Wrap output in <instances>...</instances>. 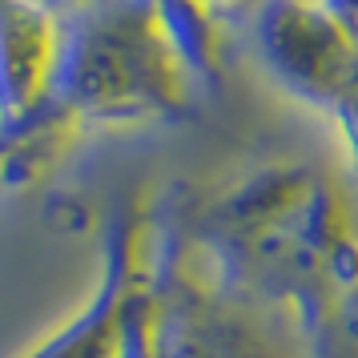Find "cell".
I'll return each instance as SVG.
<instances>
[{
    "mask_svg": "<svg viewBox=\"0 0 358 358\" xmlns=\"http://www.w3.org/2000/svg\"><path fill=\"white\" fill-rule=\"evenodd\" d=\"M306 358H358V306L314 326L306 334Z\"/></svg>",
    "mask_w": 358,
    "mask_h": 358,
    "instance_id": "cell-8",
    "label": "cell"
},
{
    "mask_svg": "<svg viewBox=\"0 0 358 358\" xmlns=\"http://www.w3.org/2000/svg\"><path fill=\"white\" fill-rule=\"evenodd\" d=\"M189 73L157 0H81L61 17L45 113L81 125H145L189 113Z\"/></svg>",
    "mask_w": 358,
    "mask_h": 358,
    "instance_id": "cell-2",
    "label": "cell"
},
{
    "mask_svg": "<svg viewBox=\"0 0 358 358\" xmlns=\"http://www.w3.org/2000/svg\"><path fill=\"white\" fill-rule=\"evenodd\" d=\"M197 8H201V13H222V8H234V4H242V0H194Z\"/></svg>",
    "mask_w": 358,
    "mask_h": 358,
    "instance_id": "cell-10",
    "label": "cell"
},
{
    "mask_svg": "<svg viewBox=\"0 0 358 358\" xmlns=\"http://www.w3.org/2000/svg\"><path fill=\"white\" fill-rule=\"evenodd\" d=\"M61 17L41 0H0V137L29 129L49 109Z\"/></svg>",
    "mask_w": 358,
    "mask_h": 358,
    "instance_id": "cell-6",
    "label": "cell"
},
{
    "mask_svg": "<svg viewBox=\"0 0 358 358\" xmlns=\"http://www.w3.org/2000/svg\"><path fill=\"white\" fill-rule=\"evenodd\" d=\"M254 41L266 73L330 121L358 178V33L322 0H262Z\"/></svg>",
    "mask_w": 358,
    "mask_h": 358,
    "instance_id": "cell-4",
    "label": "cell"
},
{
    "mask_svg": "<svg viewBox=\"0 0 358 358\" xmlns=\"http://www.w3.org/2000/svg\"><path fill=\"white\" fill-rule=\"evenodd\" d=\"M322 4L342 20V24H350V29L358 33V0H322Z\"/></svg>",
    "mask_w": 358,
    "mask_h": 358,
    "instance_id": "cell-9",
    "label": "cell"
},
{
    "mask_svg": "<svg viewBox=\"0 0 358 358\" xmlns=\"http://www.w3.org/2000/svg\"><path fill=\"white\" fill-rule=\"evenodd\" d=\"M157 217H162V210H157ZM153 254H157V245H153ZM117 358H165L162 346H157V326H153V270H149L145 286H141V294L129 310Z\"/></svg>",
    "mask_w": 358,
    "mask_h": 358,
    "instance_id": "cell-7",
    "label": "cell"
},
{
    "mask_svg": "<svg viewBox=\"0 0 358 358\" xmlns=\"http://www.w3.org/2000/svg\"><path fill=\"white\" fill-rule=\"evenodd\" d=\"M153 245L157 210L149 201H129L117 210L101 238V278L93 298L20 358H117L129 310L153 270Z\"/></svg>",
    "mask_w": 358,
    "mask_h": 358,
    "instance_id": "cell-5",
    "label": "cell"
},
{
    "mask_svg": "<svg viewBox=\"0 0 358 358\" xmlns=\"http://www.w3.org/2000/svg\"><path fill=\"white\" fill-rule=\"evenodd\" d=\"M153 326L165 358H306V330L206 274L181 245L169 210L157 217Z\"/></svg>",
    "mask_w": 358,
    "mask_h": 358,
    "instance_id": "cell-3",
    "label": "cell"
},
{
    "mask_svg": "<svg viewBox=\"0 0 358 358\" xmlns=\"http://www.w3.org/2000/svg\"><path fill=\"white\" fill-rule=\"evenodd\" d=\"M169 213L206 274L306 334L358 306V213L314 165H262Z\"/></svg>",
    "mask_w": 358,
    "mask_h": 358,
    "instance_id": "cell-1",
    "label": "cell"
}]
</instances>
